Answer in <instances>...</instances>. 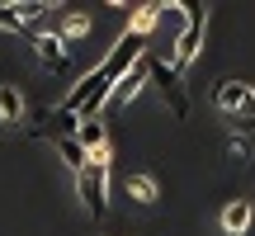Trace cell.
I'll list each match as a JSON object with an SVG mask.
<instances>
[{
    "mask_svg": "<svg viewBox=\"0 0 255 236\" xmlns=\"http://www.w3.org/2000/svg\"><path fill=\"white\" fill-rule=\"evenodd\" d=\"M213 104H218V114L232 118L237 137L241 132H255V85H246V81H218Z\"/></svg>",
    "mask_w": 255,
    "mask_h": 236,
    "instance_id": "1",
    "label": "cell"
},
{
    "mask_svg": "<svg viewBox=\"0 0 255 236\" xmlns=\"http://www.w3.org/2000/svg\"><path fill=\"white\" fill-rule=\"evenodd\" d=\"M184 14V33L175 38V47H170V66L184 76V66L199 57V43H203V28H208V5H194V0H184V5H175Z\"/></svg>",
    "mask_w": 255,
    "mask_h": 236,
    "instance_id": "2",
    "label": "cell"
},
{
    "mask_svg": "<svg viewBox=\"0 0 255 236\" xmlns=\"http://www.w3.org/2000/svg\"><path fill=\"white\" fill-rule=\"evenodd\" d=\"M76 189H81V203L90 208V218H104L109 213V151L90 156V165L76 175Z\"/></svg>",
    "mask_w": 255,
    "mask_h": 236,
    "instance_id": "3",
    "label": "cell"
},
{
    "mask_svg": "<svg viewBox=\"0 0 255 236\" xmlns=\"http://www.w3.org/2000/svg\"><path fill=\"white\" fill-rule=\"evenodd\" d=\"M146 85H156V90H161V100H165V109H170V118H189V90H184V76L175 71L170 62H161V57H156L151 62V81Z\"/></svg>",
    "mask_w": 255,
    "mask_h": 236,
    "instance_id": "4",
    "label": "cell"
},
{
    "mask_svg": "<svg viewBox=\"0 0 255 236\" xmlns=\"http://www.w3.org/2000/svg\"><path fill=\"white\" fill-rule=\"evenodd\" d=\"M142 52H146V38H137V33H123L119 43L109 47V57L100 62V71L109 76V81H123V76L132 71V62H137Z\"/></svg>",
    "mask_w": 255,
    "mask_h": 236,
    "instance_id": "5",
    "label": "cell"
},
{
    "mask_svg": "<svg viewBox=\"0 0 255 236\" xmlns=\"http://www.w3.org/2000/svg\"><path fill=\"white\" fill-rule=\"evenodd\" d=\"M151 62H156V57H146V52L137 57V62H132V71H128L123 81H114L109 104H132V100H137V90H142V85L151 81Z\"/></svg>",
    "mask_w": 255,
    "mask_h": 236,
    "instance_id": "6",
    "label": "cell"
},
{
    "mask_svg": "<svg viewBox=\"0 0 255 236\" xmlns=\"http://www.w3.org/2000/svg\"><path fill=\"white\" fill-rule=\"evenodd\" d=\"M33 52H38V62H43L47 71H66V62H71L62 33H38V38H33Z\"/></svg>",
    "mask_w": 255,
    "mask_h": 236,
    "instance_id": "7",
    "label": "cell"
},
{
    "mask_svg": "<svg viewBox=\"0 0 255 236\" xmlns=\"http://www.w3.org/2000/svg\"><path fill=\"white\" fill-rule=\"evenodd\" d=\"M76 142L85 146V156H104V151H109V132H104V118H81V123H76Z\"/></svg>",
    "mask_w": 255,
    "mask_h": 236,
    "instance_id": "8",
    "label": "cell"
},
{
    "mask_svg": "<svg viewBox=\"0 0 255 236\" xmlns=\"http://www.w3.org/2000/svg\"><path fill=\"white\" fill-rule=\"evenodd\" d=\"M128 199H132V203H142V208H151V203L161 199V184H156V175H151V170L128 175Z\"/></svg>",
    "mask_w": 255,
    "mask_h": 236,
    "instance_id": "9",
    "label": "cell"
},
{
    "mask_svg": "<svg viewBox=\"0 0 255 236\" xmlns=\"http://www.w3.org/2000/svg\"><path fill=\"white\" fill-rule=\"evenodd\" d=\"M222 232H227V236H246V227H251V203L246 199H232L227 203V208H222Z\"/></svg>",
    "mask_w": 255,
    "mask_h": 236,
    "instance_id": "10",
    "label": "cell"
},
{
    "mask_svg": "<svg viewBox=\"0 0 255 236\" xmlns=\"http://www.w3.org/2000/svg\"><path fill=\"white\" fill-rule=\"evenodd\" d=\"M0 123L5 127L24 123V95H19L14 85H5V81H0Z\"/></svg>",
    "mask_w": 255,
    "mask_h": 236,
    "instance_id": "11",
    "label": "cell"
},
{
    "mask_svg": "<svg viewBox=\"0 0 255 236\" xmlns=\"http://www.w3.org/2000/svg\"><path fill=\"white\" fill-rule=\"evenodd\" d=\"M52 146H57V156H62V161L71 165L76 175H81L85 165H90V156H85V146L76 142V132H71V137H52Z\"/></svg>",
    "mask_w": 255,
    "mask_h": 236,
    "instance_id": "12",
    "label": "cell"
},
{
    "mask_svg": "<svg viewBox=\"0 0 255 236\" xmlns=\"http://www.w3.org/2000/svg\"><path fill=\"white\" fill-rule=\"evenodd\" d=\"M161 9H165V5H156V0H151V5H137V9H132V19H128V33L146 38V33L156 28V19H161Z\"/></svg>",
    "mask_w": 255,
    "mask_h": 236,
    "instance_id": "13",
    "label": "cell"
},
{
    "mask_svg": "<svg viewBox=\"0 0 255 236\" xmlns=\"http://www.w3.org/2000/svg\"><path fill=\"white\" fill-rule=\"evenodd\" d=\"M85 33H90V14L71 9V14L62 19V43H71V38H85Z\"/></svg>",
    "mask_w": 255,
    "mask_h": 236,
    "instance_id": "14",
    "label": "cell"
},
{
    "mask_svg": "<svg viewBox=\"0 0 255 236\" xmlns=\"http://www.w3.org/2000/svg\"><path fill=\"white\" fill-rule=\"evenodd\" d=\"M14 9H19V19H24V24H33V19H43L52 5H43V0H19Z\"/></svg>",
    "mask_w": 255,
    "mask_h": 236,
    "instance_id": "15",
    "label": "cell"
},
{
    "mask_svg": "<svg viewBox=\"0 0 255 236\" xmlns=\"http://www.w3.org/2000/svg\"><path fill=\"white\" fill-rule=\"evenodd\" d=\"M0 28H9V33H24L28 24L19 19V9H14V5H0Z\"/></svg>",
    "mask_w": 255,
    "mask_h": 236,
    "instance_id": "16",
    "label": "cell"
},
{
    "mask_svg": "<svg viewBox=\"0 0 255 236\" xmlns=\"http://www.w3.org/2000/svg\"><path fill=\"white\" fill-rule=\"evenodd\" d=\"M227 156H232V161H251V142H246V137H232V142H227Z\"/></svg>",
    "mask_w": 255,
    "mask_h": 236,
    "instance_id": "17",
    "label": "cell"
}]
</instances>
